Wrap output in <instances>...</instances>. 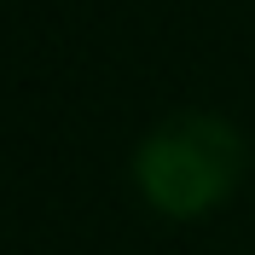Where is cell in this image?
<instances>
[{
  "label": "cell",
  "mask_w": 255,
  "mask_h": 255,
  "mask_svg": "<svg viewBox=\"0 0 255 255\" xmlns=\"http://www.w3.org/2000/svg\"><path fill=\"white\" fill-rule=\"evenodd\" d=\"M250 151L232 116L221 111H180L157 122L133 145V191L145 209H157L162 221H203L238 191Z\"/></svg>",
  "instance_id": "6da1fadb"
}]
</instances>
